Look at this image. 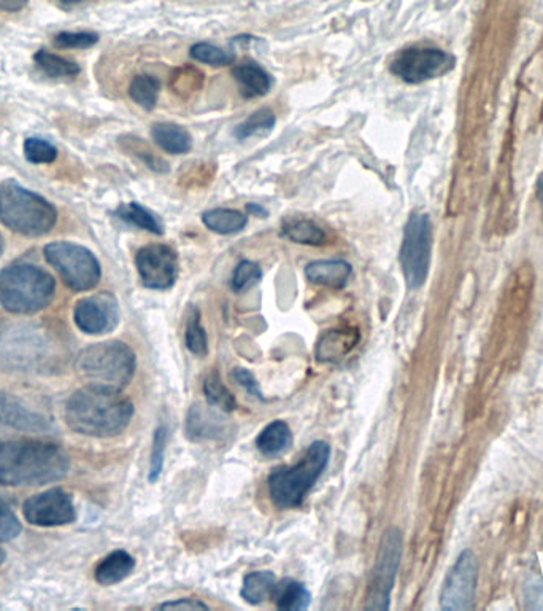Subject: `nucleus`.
<instances>
[{
    "mask_svg": "<svg viewBox=\"0 0 543 611\" xmlns=\"http://www.w3.org/2000/svg\"><path fill=\"white\" fill-rule=\"evenodd\" d=\"M70 458L48 441L18 440L0 444L2 486H43L67 476Z\"/></svg>",
    "mask_w": 543,
    "mask_h": 611,
    "instance_id": "f257e3e1",
    "label": "nucleus"
},
{
    "mask_svg": "<svg viewBox=\"0 0 543 611\" xmlns=\"http://www.w3.org/2000/svg\"><path fill=\"white\" fill-rule=\"evenodd\" d=\"M134 406L109 387L93 386L74 392L66 405V422L70 430L86 437H118L131 424Z\"/></svg>",
    "mask_w": 543,
    "mask_h": 611,
    "instance_id": "f03ea898",
    "label": "nucleus"
},
{
    "mask_svg": "<svg viewBox=\"0 0 543 611\" xmlns=\"http://www.w3.org/2000/svg\"><path fill=\"white\" fill-rule=\"evenodd\" d=\"M61 358L59 344L41 326L0 322V372L50 373Z\"/></svg>",
    "mask_w": 543,
    "mask_h": 611,
    "instance_id": "7ed1b4c3",
    "label": "nucleus"
},
{
    "mask_svg": "<svg viewBox=\"0 0 543 611\" xmlns=\"http://www.w3.org/2000/svg\"><path fill=\"white\" fill-rule=\"evenodd\" d=\"M55 294V279L41 266L14 264L0 271V304L12 314L41 312Z\"/></svg>",
    "mask_w": 543,
    "mask_h": 611,
    "instance_id": "20e7f679",
    "label": "nucleus"
},
{
    "mask_svg": "<svg viewBox=\"0 0 543 611\" xmlns=\"http://www.w3.org/2000/svg\"><path fill=\"white\" fill-rule=\"evenodd\" d=\"M0 222L18 235L41 237L55 228L57 211L45 197L9 179L0 185Z\"/></svg>",
    "mask_w": 543,
    "mask_h": 611,
    "instance_id": "39448f33",
    "label": "nucleus"
},
{
    "mask_svg": "<svg viewBox=\"0 0 543 611\" xmlns=\"http://www.w3.org/2000/svg\"><path fill=\"white\" fill-rule=\"evenodd\" d=\"M330 458L329 444L315 441L300 463L282 467L269 476V494L279 508H296L319 480Z\"/></svg>",
    "mask_w": 543,
    "mask_h": 611,
    "instance_id": "423d86ee",
    "label": "nucleus"
},
{
    "mask_svg": "<svg viewBox=\"0 0 543 611\" xmlns=\"http://www.w3.org/2000/svg\"><path fill=\"white\" fill-rule=\"evenodd\" d=\"M135 354L121 341H107L86 347L78 355L77 368L93 386L122 390L135 373Z\"/></svg>",
    "mask_w": 543,
    "mask_h": 611,
    "instance_id": "0eeeda50",
    "label": "nucleus"
},
{
    "mask_svg": "<svg viewBox=\"0 0 543 611\" xmlns=\"http://www.w3.org/2000/svg\"><path fill=\"white\" fill-rule=\"evenodd\" d=\"M43 255L74 292H88L102 278V269L96 255L80 244L55 240L45 246Z\"/></svg>",
    "mask_w": 543,
    "mask_h": 611,
    "instance_id": "6e6552de",
    "label": "nucleus"
},
{
    "mask_svg": "<svg viewBox=\"0 0 543 611\" xmlns=\"http://www.w3.org/2000/svg\"><path fill=\"white\" fill-rule=\"evenodd\" d=\"M433 249V225L430 215L412 214L404 229L401 260L402 272L409 289L416 290L426 282Z\"/></svg>",
    "mask_w": 543,
    "mask_h": 611,
    "instance_id": "1a4fd4ad",
    "label": "nucleus"
},
{
    "mask_svg": "<svg viewBox=\"0 0 543 611\" xmlns=\"http://www.w3.org/2000/svg\"><path fill=\"white\" fill-rule=\"evenodd\" d=\"M455 56L441 49L412 46L395 55L390 71L408 84L419 85L434 78L444 77L455 67Z\"/></svg>",
    "mask_w": 543,
    "mask_h": 611,
    "instance_id": "9d476101",
    "label": "nucleus"
},
{
    "mask_svg": "<svg viewBox=\"0 0 543 611\" xmlns=\"http://www.w3.org/2000/svg\"><path fill=\"white\" fill-rule=\"evenodd\" d=\"M402 537L398 528H390L381 540L372 581L367 592V610H387L393 591L395 571L401 562Z\"/></svg>",
    "mask_w": 543,
    "mask_h": 611,
    "instance_id": "9b49d317",
    "label": "nucleus"
},
{
    "mask_svg": "<svg viewBox=\"0 0 543 611\" xmlns=\"http://www.w3.org/2000/svg\"><path fill=\"white\" fill-rule=\"evenodd\" d=\"M137 271L143 286L151 290H169L178 278V255L165 244H150L135 255Z\"/></svg>",
    "mask_w": 543,
    "mask_h": 611,
    "instance_id": "f8f14e48",
    "label": "nucleus"
},
{
    "mask_svg": "<svg viewBox=\"0 0 543 611\" xmlns=\"http://www.w3.org/2000/svg\"><path fill=\"white\" fill-rule=\"evenodd\" d=\"M23 513L28 523L37 527L68 526L77 519L70 495L59 487L32 495L24 502Z\"/></svg>",
    "mask_w": 543,
    "mask_h": 611,
    "instance_id": "ddd939ff",
    "label": "nucleus"
},
{
    "mask_svg": "<svg viewBox=\"0 0 543 611\" xmlns=\"http://www.w3.org/2000/svg\"><path fill=\"white\" fill-rule=\"evenodd\" d=\"M478 578L476 556L464 551L449 571L442 589L441 607L444 610H469L474 607Z\"/></svg>",
    "mask_w": 543,
    "mask_h": 611,
    "instance_id": "4468645a",
    "label": "nucleus"
},
{
    "mask_svg": "<svg viewBox=\"0 0 543 611\" xmlns=\"http://www.w3.org/2000/svg\"><path fill=\"white\" fill-rule=\"evenodd\" d=\"M74 322L86 334L113 332L120 322V306L117 298L107 292L83 298L75 306Z\"/></svg>",
    "mask_w": 543,
    "mask_h": 611,
    "instance_id": "2eb2a0df",
    "label": "nucleus"
},
{
    "mask_svg": "<svg viewBox=\"0 0 543 611\" xmlns=\"http://www.w3.org/2000/svg\"><path fill=\"white\" fill-rule=\"evenodd\" d=\"M186 435L191 441L222 440L229 435V424L214 405H193L186 417Z\"/></svg>",
    "mask_w": 543,
    "mask_h": 611,
    "instance_id": "dca6fc26",
    "label": "nucleus"
},
{
    "mask_svg": "<svg viewBox=\"0 0 543 611\" xmlns=\"http://www.w3.org/2000/svg\"><path fill=\"white\" fill-rule=\"evenodd\" d=\"M0 424L23 431H46L52 429V419L29 408L20 398L0 392Z\"/></svg>",
    "mask_w": 543,
    "mask_h": 611,
    "instance_id": "f3484780",
    "label": "nucleus"
},
{
    "mask_svg": "<svg viewBox=\"0 0 543 611\" xmlns=\"http://www.w3.org/2000/svg\"><path fill=\"white\" fill-rule=\"evenodd\" d=\"M232 75L243 98H262L272 89V75L253 61L234 67Z\"/></svg>",
    "mask_w": 543,
    "mask_h": 611,
    "instance_id": "a211bd4d",
    "label": "nucleus"
},
{
    "mask_svg": "<svg viewBox=\"0 0 543 611\" xmlns=\"http://www.w3.org/2000/svg\"><path fill=\"white\" fill-rule=\"evenodd\" d=\"M305 276L316 286L341 289L351 276V265L344 260L312 261L305 268Z\"/></svg>",
    "mask_w": 543,
    "mask_h": 611,
    "instance_id": "6ab92c4d",
    "label": "nucleus"
},
{
    "mask_svg": "<svg viewBox=\"0 0 543 611\" xmlns=\"http://www.w3.org/2000/svg\"><path fill=\"white\" fill-rule=\"evenodd\" d=\"M151 138L161 150L171 154H185L193 149V136L180 125L156 124L151 128Z\"/></svg>",
    "mask_w": 543,
    "mask_h": 611,
    "instance_id": "aec40b11",
    "label": "nucleus"
},
{
    "mask_svg": "<svg viewBox=\"0 0 543 611\" xmlns=\"http://www.w3.org/2000/svg\"><path fill=\"white\" fill-rule=\"evenodd\" d=\"M359 333L356 330H333L319 340L316 357L322 362H337L358 344Z\"/></svg>",
    "mask_w": 543,
    "mask_h": 611,
    "instance_id": "412c9836",
    "label": "nucleus"
},
{
    "mask_svg": "<svg viewBox=\"0 0 543 611\" xmlns=\"http://www.w3.org/2000/svg\"><path fill=\"white\" fill-rule=\"evenodd\" d=\"M134 569V557L126 551H115L97 566L95 571L96 581L104 586L121 583Z\"/></svg>",
    "mask_w": 543,
    "mask_h": 611,
    "instance_id": "4be33fe9",
    "label": "nucleus"
},
{
    "mask_svg": "<svg viewBox=\"0 0 543 611\" xmlns=\"http://www.w3.org/2000/svg\"><path fill=\"white\" fill-rule=\"evenodd\" d=\"M293 444V433H291L290 426L283 420H275V422L269 424L264 430L259 433L257 446L259 451L269 458H275V455L283 454Z\"/></svg>",
    "mask_w": 543,
    "mask_h": 611,
    "instance_id": "5701e85b",
    "label": "nucleus"
},
{
    "mask_svg": "<svg viewBox=\"0 0 543 611\" xmlns=\"http://www.w3.org/2000/svg\"><path fill=\"white\" fill-rule=\"evenodd\" d=\"M204 225L218 235H236L247 226L248 217L236 208H210L203 214Z\"/></svg>",
    "mask_w": 543,
    "mask_h": 611,
    "instance_id": "b1692460",
    "label": "nucleus"
},
{
    "mask_svg": "<svg viewBox=\"0 0 543 611\" xmlns=\"http://www.w3.org/2000/svg\"><path fill=\"white\" fill-rule=\"evenodd\" d=\"M276 583L279 581H276L272 571H253V574L245 577L240 594L251 605H259V603L272 598Z\"/></svg>",
    "mask_w": 543,
    "mask_h": 611,
    "instance_id": "393cba45",
    "label": "nucleus"
},
{
    "mask_svg": "<svg viewBox=\"0 0 543 611\" xmlns=\"http://www.w3.org/2000/svg\"><path fill=\"white\" fill-rule=\"evenodd\" d=\"M272 599H275L276 607L280 610L301 611L308 609L312 594L304 585L294 580H285L282 583H276Z\"/></svg>",
    "mask_w": 543,
    "mask_h": 611,
    "instance_id": "a878e982",
    "label": "nucleus"
},
{
    "mask_svg": "<svg viewBox=\"0 0 543 611\" xmlns=\"http://www.w3.org/2000/svg\"><path fill=\"white\" fill-rule=\"evenodd\" d=\"M273 126H275V114L268 107H262L247 120H243L242 124L237 126L234 129V136L239 140L251 139V138H262V136H268L269 132H272Z\"/></svg>",
    "mask_w": 543,
    "mask_h": 611,
    "instance_id": "bb28decb",
    "label": "nucleus"
},
{
    "mask_svg": "<svg viewBox=\"0 0 543 611\" xmlns=\"http://www.w3.org/2000/svg\"><path fill=\"white\" fill-rule=\"evenodd\" d=\"M117 215L121 221L131 223L137 228L145 229V232L153 233V235H163V223L158 221L156 215L151 214L149 208L140 206L139 203L121 204L117 208Z\"/></svg>",
    "mask_w": 543,
    "mask_h": 611,
    "instance_id": "cd10ccee",
    "label": "nucleus"
},
{
    "mask_svg": "<svg viewBox=\"0 0 543 611\" xmlns=\"http://www.w3.org/2000/svg\"><path fill=\"white\" fill-rule=\"evenodd\" d=\"M282 236L304 246H319L326 239L325 232L315 222L304 218L286 222L282 228Z\"/></svg>",
    "mask_w": 543,
    "mask_h": 611,
    "instance_id": "c85d7f7f",
    "label": "nucleus"
},
{
    "mask_svg": "<svg viewBox=\"0 0 543 611\" xmlns=\"http://www.w3.org/2000/svg\"><path fill=\"white\" fill-rule=\"evenodd\" d=\"M160 89V81L153 75H135L129 85V96L142 109L153 110L158 104Z\"/></svg>",
    "mask_w": 543,
    "mask_h": 611,
    "instance_id": "c756f323",
    "label": "nucleus"
},
{
    "mask_svg": "<svg viewBox=\"0 0 543 611\" xmlns=\"http://www.w3.org/2000/svg\"><path fill=\"white\" fill-rule=\"evenodd\" d=\"M34 60L35 64L52 78L77 77L82 72V67L75 61L66 60L46 50L35 53Z\"/></svg>",
    "mask_w": 543,
    "mask_h": 611,
    "instance_id": "7c9ffc66",
    "label": "nucleus"
},
{
    "mask_svg": "<svg viewBox=\"0 0 543 611\" xmlns=\"http://www.w3.org/2000/svg\"><path fill=\"white\" fill-rule=\"evenodd\" d=\"M185 343L186 347L197 357L207 355V334H205L203 323H200V314L196 308H191L188 318H186Z\"/></svg>",
    "mask_w": 543,
    "mask_h": 611,
    "instance_id": "2f4dec72",
    "label": "nucleus"
},
{
    "mask_svg": "<svg viewBox=\"0 0 543 611\" xmlns=\"http://www.w3.org/2000/svg\"><path fill=\"white\" fill-rule=\"evenodd\" d=\"M204 394L208 404L221 409V411L231 412L236 409V398L217 375H210L205 379Z\"/></svg>",
    "mask_w": 543,
    "mask_h": 611,
    "instance_id": "473e14b6",
    "label": "nucleus"
},
{
    "mask_svg": "<svg viewBox=\"0 0 543 611\" xmlns=\"http://www.w3.org/2000/svg\"><path fill=\"white\" fill-rule=\"evenodd\" d=\"M189 55L193 60L214 67L229 66V64L236 61V55H234V53L226 52V50L219 49L217 45L205 42L196 43V45L191 49Z\"/></svg>",
    "mask_w": 543,
    "mask_h": 611,
    "instance_id": "72a5a7b5",
    "label": "nucleus"
},
{
    "mask_svg": "<svg viewBox=\"0 0 543 611\" xmlns=\"http://www.w3.org/2000/svg\"><path fill=\"white\" fill-rule=\"evenodd\" d=\"M24 157L32 164H52L57 158V149L53 143L37 138L24 140Z\"/></svg>",
    "mask_w": 543,
    "mask_h": 611,
    "instance_id": "f704fd0d",
    "label": "nucleus"
},
{
    "mask_svg": "<svg viewBox=\"0 0 543 611\" xmlns=\"http://www.w3.org/2000/svg\"><path fill=\"white\" fill-rule=\"evenodd\" d=\"M261 268L253 261L243 260L234 269L231 279V289L234 292H245V290L251 289L257 286L261 280Z\"/></svg>",
    "mask_w": 543,
    "mask_h": 611,
    "instance_id": "c9c22d12",
    "label": "nucleus"
},
{
    "mask_svg": "<svg viewBox=\"0 0 543 611\" xmlns=\"http://www.w3.org/2000/svg\"><path fill=\"white\" fill-rule=\"evenodd\" d=\"M97 42H99V35L95 32H61L55 37L57 49H91Z\"/></svg>",
    "mask_w": 543,
    "mask_h": 611,
    "instance_id": "e433bc0d",
    "label": "nucleus"
},
{
    "mask_svg": "<svg viewBox=\"0 0 543 611\" xmlns=\"http://www.w3.org/2000/svg\"><path fill=\"white\" fill-rule=\"evenodd\" d=\"M165 443H167V430H165V427H160L156 430V435H154L153 451H151V483H154L160 478L161 472H163Z\"/></svg>",
    "mask_w": 543,
    "mask_h": 611,
    "instance_id": "4c0bfd02",
    "label": "nucleus"
},
{
    "mask_svg": "<svg viewBox=\"0 0 543 611\" xmlns=\"http://www.w3.org/2000/svg\"><path fill=\"white\" fill-rule=\"evenodd\" d=\"M21 523L6 502L0 501V543L12 542L20 535Z\"/></svg>",
    "mask_w": 543,
    "mask_h": 611,
    "instance_id": "58836bf2",
    "label": "nucleus"
},
{
    "mask_svg": "<svg viewBox=\"0 0 543 611\" xmlns=\"http://www.w3.org/2000/svg\"><path fill=\"white\" fill-rule=\"evenodd\" d=\"M232 376L236 377L237 383L240 384V386L243 387V389H247L250 392L253 397L262 398L261 390H259L257 379H254V376L251 375L248 369L243 368H236L234 369Z\"/></svg>",
    "mask_w": 543,
    "mask_h": 611,
    "instance_id": "ea45409f",
    "label": "nucleus"
},
{
    "mask_svg": "<svg viewBox=\"0 0 543 611\" xmlns=\"http://www.w3.org/2000/svg\"><path fill=\"white\" fill-rule=\"evenodd\" d=\"M161 610H207L208 607L205 603L199 602V600L194 599H180L174 600V602L163 603L160 607Z\"/></svg>",
    "mask_w": 543,
    "mask_h": 611,
    "instance_id": "a19ab883",
    "label": "nucleus"
},
{
    "mask_svg": "<svg viewBox=\"0 0 543 611\" xmlns=\"http://www.w3.org/2000/svg\"><path fill=\"white\" fill-rule=\"evenodd\" d=\"M28 0H0V10L6 12H18L26 6Z\"/></svg>",
    "mask_w": 543,
    "mask_h": 611,
    "instance_id": "79ce46f5",
    "label": "nucleus"
},
{
    "mask_svg": "<svg viewBox=\"0 0 543 611\" xmlns=\"http://www.w3.org/2000/svg\"><path fill=\"white\" fill-rule=\"evenodd\" d=\"M248 214L257 215V217H268V211L259 204H247Z\"/></svg>",
    "mask_w": 543,
    "mask_h": 611,
    "instance_id": "37998d69",
    "label": "nucleus"
},
{
    "mask_svg": "<svg viewBox=\"0 0 543 611\" xmlns=\"http://www.w3.org/2000/svg\"><path fill=\"white\" fill-rule=\"evenodd\" d=\"M535 190H537L539 203H541L542 215H543V172L541 175H539L537 189Z\"/></svg>",
    "mask_w": 543,
    "mask_h": 611,
    "instance_id": "c03bdc74",
    "label": "nucleus"
},
{
    "mask_svg": "<svg viewBox=\"0 0 543 611\" xmlns=\"http://www.w3.org/2000/svg\"><path fill=\"white\" fill-rule=\"evenodd\" d=\"M66 6H78V3L88 2V0H61Z\"/></svg>",
    "mask_w": 543,
    "mask_h": 611,
    "instance_id": "a18cd8bd",
    "label": "nucleus"
},
{
    "mask_svg": "<svg viewBox=\"0 0 543 611\" xmlns=\"http://www.w3.org/2000/svg\"><path fill=\"white\" fill-rule=\"evenodd\" d=\"M6 559H7L6 551H3V549H0V566H2L3 562H6Z\"/></svg>",
    "mask_w": 543,
    "mask_h": 611,
    "instance_id": "49530a36",
    "label": "nucleus"
},
{
    "mask_svg": "<svg viewBox=\"0 0 543 611\" xmlns=\"http://www.w3.org/2000/svg\"><path fill=\"white\" fill-rule=\"evenodd\" d=\"M3 249H6V244H3V237L0 235V255L3 254Z\"/></svg>",
    "mask_w": 543,
    "mask_h": 611,
    "instance_id": "de8ad7c7",
    "label": "nucleus"
}]
</instances>
